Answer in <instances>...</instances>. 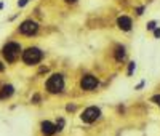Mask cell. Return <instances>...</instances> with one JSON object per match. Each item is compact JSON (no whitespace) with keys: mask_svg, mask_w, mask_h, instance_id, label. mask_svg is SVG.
<instances>
[{"mask_svg":"<svg viewBox=\"0 0 160 136\" xmlns=\"http://www.w3.org/2000/svg\"><path fill=\"white\" fill-rule=\"evenodd\" d=\"M63 126H64V120H63V119H59V122L56 123V131H61V130H63Z\"/></svg>","mask_w":160,"mask_h":136,"instance_id":"cell-14","label":"cell"},{"mask_svg":"<svg viewBox=\"0 0 160 136\" xmlns=\"http://www.w3.org/2000/svg\"><path fill=\"white\" fill-rule=\"evenodd\" d=\"M42 56H43L42 51L37 48V47H31V48H27V50L23 51V61L26 62V64H29V66L40 62V61H42Z\"/></svg>","mask_w":160,"mask_h":136,"instance_id":"cell-2","label":"cell"},{"mask_svg":"<svg viewBox=\"0 0 160 136\" xmlns=\"http://www.w3.org/2000/svg\"><path fill=\"white\" fill-rule=\"evenodd\" d=\"M101 117V111H99V107H95V106H91V107H87L85 111L82 112L80 115V119L85 122V123H93V122H96L98 119Z\"/></svg>","mask_w":160,"mask_h":136,"instance_id":"cell-4","label":"cell"},{"mask_svg":"<svg viewBox=\"0 0 160 136\" xmlns=\"http://www.w3.org/2000/svg\"><path fill=\"white\" fill-rule=\"evenodd\" d=\"M125 56H127L125 48H123V47H117V48H115V61H117V62H122V61L125 59Z\"/></svg>","mask_w":160,"mask_h":136,"instance_id":"cell-10","label":"cell"},{"mask_svg":"<svg viewBox=\"0 0 160 136\" xmlns=\"http://www.w3.org/2000/svg\"><path fill=\"white\" fill-rule=\"evenodd\" d=\"M39 99H40V96H39V95H35V96L32 98V101H34V103H37V101H39Z\"/></svg>","mask_w":160,"mask_h":136,"instance_id":"cell-19","label":"cell"},{"mask_svg":"<svg viewBox=\"0 0 160 136\" xmlns=\"http://www.w3.org/2000/svg\"><path fill=\"white\" fill-rule=\"evenodd\" d=\"M150 101H152V103H155V104L160 107V95H155V96H152V98H150Z\"/></svg>","mask_w":160,"mask_h":136,"instance_id":"cell-12","label":"cell"},{"mask_svg":"<svg viewBox=\"0 0 160 136\" xmlns=\"http://www.w3.org/2000/svg\"><path fill=\"white\" fill-rule=\"evenodd\" d=\"M143 11H144V8H143V6H139L138 10H136V13H138V15H143Z\"/></svg>","mask_w":160,"mask_h":136,"instance_id":"cell-18","label":"cell"},{"mask_svg":"<svg viewBox=\"0 0 160 136\" xmlns=\"http://www.w3.org/2000/svg\"><path fill=\"white\" fill-rule=\"evenodd\" d=\"M117 26L120 27L122 31H127V32H128L133 24H131V19H130L128 16H120L119 19H117Z\"/></svg>","mask_w":160,"mask_h":136,"instance_id":"cell-8","label":"cell"},{"mask_svg":"<svg viewBox=\"0 0 160 136\" xmlns=\"http://www.w3.org/2000/svg\"><path fill=\"white\" fill-rule=\"evenodd\" d=\"M3 69H5V66H3V64H2V62H0V72H2V70H3Z\"/></svg>","mask_w":160,"mask_h":136,"instance_id":"cell-21","label":"cell"},{"mask_svg":"<svg viewBox=\"0 0 160 136\" xmlns=\"http://www.w3.org/2000/svg\"><path fill=\"white\" fill-rule=\"evenodd\" d=\"M2 8H3V5H2V3H0V10H2Z\"/></svg>","mask_w":160,"mask_h":136,"instance_id":"cell-23","label":"cell"},{"mask_svg":"<svg viewBox=\"0 0 160 136\" xmlns=\"http://www.w3.org/2000/svg\"><path fill=\"white\" fill-rule=\"evenodd\" d=\"M40 128H42V133H43L45 136H51V134H54V133H56V125H53V123H51V122H48V120L42 122Z\"/></svg>","mask_w":160,"mask_h":136,"instance_id":"cell-7","label":"cell"},{"mask_svg":"<svg viewBox=\"0 0 160 136\" xmlns=\"http://www.w3.org/2000/svg\"><path fill=\"white\" fill-rule=\"evenodd\" d=\"M37 31H39V24H37L35 21H32V19H27L19 26V32L24 34V35H32Z\"/></svg>","mask_w":160,"mask_h":136,"instance_id":"cell-6","label":"cell"},{"mask_svg":"<svg viewBox=\"0 0 160 136\" xmlns=\"http://www.w3.org/2000/svg\"><path fill=\"white\" fill-rule=\"evenodd\" d=\"M66 109H67V111H75V106H67Z\"/></svg>","mask_w":160,"mask_h":136,"instance_id":"cell-20","label":"cell"},{"mask_svg":"<svg viewBox=\"0 0 160 136\" xmlns=\"http://www.w3.org/2000/svg\"><path fill=\"white\" fill-rule=\"evenodd\" d=\"M27 3V0H19V2H18V5H19V6H24Z\"/></svg>","mask_w":160,"mask_h":136,"instance_id":"cell-16","label":"cell"},{"mask_svg":"<svg viewBox=\"0 0 160 136\" xmlns=\"http://www.w3.org/2000/svg\"><path fill=\"white\" fill-rule=\"evenodd\" d=\"M155 26H157V23H155V21L147 23V31H155Z\"/></svg>","mask_w":160,"mask_h":136,"instance_id":"cell-13","label":"cell"},{"mask_svg":"<svg viewBox=\"0 0 160 136\" xmlns=\"http://www.w3.org/2000/svg\"><path fill=\"white\" fill-rule=\"evenodd\" d=\"M15 91V88L11 85H5L2 90H0V99H6V98H10Z\"/></svg>","mask_w":160,"mask_h":136,"instance_id":"cell-9","label":"cell"},{"mask_svg":"<svg viewBox=\"0 0 160 136\" xmlns=\"http://www.w3.org/2000/svg\"><path fill=\"white\" fill-rule=\"evenodd\" d=\"M154 35H155V39H160V29H155V31H154Z\"/></svg>","mask_w":160,"mask_h":136,"instance_id":"cell-15","label":"cell"},{"mask_svg":"<svg viewBox=\"0 0 160 136\" xmlns=\"http://www.w3.org/2000/svg\"><path fill=\"white\" fill-rule=\"evenodd\" d=\"M135 69H136V62H135V61H131L130 64H128V70H127V74H128V75H131Z\"/></svg>","mask_w":160,"mask_h":136,"instance_id":"cell-11","label":"cell"},{"mask_svg":"<svg viewBox=\"0 0 160 136\" xmlns=\"http://www.w3.org/2000/svg\"><path fill=\"white\" fill-rule=\"evenodd\" d=\"M66 2H71V3H74V2H77V0H66Z\"/></svg>","mask_w":160,"mask_h":136,"instance_id":"cell-22","label":"cell"},{"mask_svg":"<svg viewBox=\"0 0 160 136\" xmlns=\"http://www.w3.org/2000/svg\"><path fill=\"white\" fill-rule=\"evenodd\" d=\"M19 53H21V45L16 42H8L2 48V54L8 62H15L18 56H19Z\"/></svg>","mask_w":160,"mask_h":136,"instance_id":"cell-1","label":"cell"},{"mask_svg":"<svg viewBox=\"0 0 160 136\" xmlns=\"http://www.w3.org/2000/svg\"><path fill=\"white\" fill-rule=\"evenodd\" d=\"M98 87V79L95 75H83L82 80H80V88L85 90V91H91Z\"/></svg>","mask_w":160,"mask_h":136,"instance_id":"cell-5","label":"cell"},{"mask_svg":"<svg viewBox=\"0 0 160 136\" xmlns=\"http://www.w3.org/2000/svg\"><path fill=\"white\" fill-rule=\"evenodd\" d=\"M64 88V79L61 74H53L48 80H46V90L50 93H61Z\"/></svg>","mask_w":160,"mask_h":136,"instance_id":"cell-3","label":"cell"},{"mask_svg":"<svg viewBox=\"0 0 160 136\" xmlns=\"http://www.w3.org/2000/svg\"><path fill=\"white\" fill-rule=\"evenodd\" d=\"M143 87H144V82H141V83H138V85H136V88H135V90H141Z\"/></svg>","mask_w":160,"mask_h":136,"instance_id":"cell-17","label":"cell"}]
</instances>
